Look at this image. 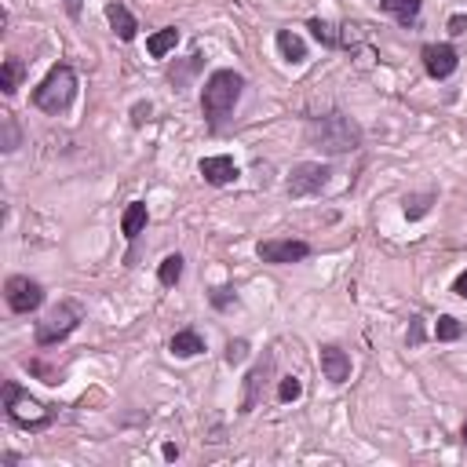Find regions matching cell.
<instances>
[{
	"label": "cell",
	"mask_w": 467,
	"mask_h": 467,
	"mask_svg": "<svg viewBox=\"0 0 467 467\" xmlns=\"http://www.w3.org/2000/svg\"><path fill=\"white\" fill-rule=\"evenodd\" d=\"M453 292H456L460 300H467V270H463V274L456 277V282H453Z\"/></svg>",
	"instance_id": "cell-31"
},
{
	"label": "cell",
	"mask_w": 467,
	"mask_h": 467,
	"mask_svg": "<svg viewBox=\"0 0 467 467\" xmlns=\"http://www.w3.org/2000/svg\"><path fill=\"white\" fill-rule=\"evenodd\" d=\"M463 446H467V424H463Z\"/></svg>",
	"instance_id": "cell-34"
},
{
	"label": "cell",
	"mask_w": 467,
	"mask_h": 467,
	"mask_svg": "<svg viewBox=\"0 0 467 467\" xmlns=\"http://www.w3.org/2000/svg\"><path fill=\"white\" fill-rule=\"evenodd\" d=\"M175 44H179V29L175 26H165V29H158V34L146 37V51L153 58H165L168 51H175Z\"/></svg>",
	"instance_id": "cell-19"
},
{
	"label": "cell",
	"mask_w": 467,
	"mask_h": 467,
	"mask_svg": "<svg viewBox=\"0 0 467 467\" xmlns=\"http://www.w3.org/2000/svg\"><path fill=\"white\" fill-rule=\"evenodd\" d=\"M146 220H150V212H146V201H132L128 208H124V215H121V234L128 237V241H136V237L143 234Z\"/></svg>",
	"instance_id": "cell-15"
},
{
	"label": "cell",
	"mask_w": 467,
	"mask_h": 467,
	"mask_svg": "<svg viewBox=\"0 0 467 467\" xmlns=\"http://www.w3.org/2000/svg\"><path fill=\"white\" fill-rule=\"evenodd\" d=\"M300 394H303L300 377H282V384H277V401H296Z\"/></svg>",
	"instance_id": "cell-25"
},
{
	"label": "cell",
	"mask_w": 467,
	"mask_h": 467,
	"mask_svg": "<svg viewBox=\"0 0 467 467\" xmlns=\"http://www.w3.org/2000/svg\"><path fill=\"white\" fill-rule=\"evenodd\" d=\"M66 12L70 19H81V0H66Z\"/></svg>",
	"instance_id": "cell-32"
},
{
	"label": "cell",
	"mask_w": 467,
	"mask_h": 467,
	"mask_svg": "<svg viewBox=\"0 0 467 467\" xmlns=\"http://www.w3.org/2000/svg\"><path fill=\"white\" fill-rule=\"evenodd\" d=\"M307 29H310V34H315V41H318V44H325V48H339V41H344V37L336 34V26H332V22H325V19H310V22H307Z\"/></svg>",
	"instance_id": "cell-23"
},
{
	"label": "cell",
	"mask_w": 467,
	"mask_h": 467,
	"mask_svg": "<svg viewBox=\"0 0 467 467\" xmlns=\"http://www.w3.org/2000/svg\"><path fill=\"white\" fill-rule=\"evenodd\" d=\"M22 77H26V62L19 55H8L4 66H0V91H4V96H15Z\"/></svg>",
	"instance_id": "cell-18"
},
{
	"label": "cell",
	"mask_w": 467,
	"mask_h": 467,
	"mask_svg": "<svg viewBox=\"0 0 467 467\" xmlns=\"http://www.w3.org/2000/svg\"><path fill=\"white\" fill-rule=\"evenodd\" d=\"M420 58H424L427 77H434V81L453 77V74H456V66H460V55H456V48H453V44H424Z\"/></svg>",
	"instance_id": "cell-10"
},
{
	"label": "cell",
	"mask_w": 467,
	"mask_h": 467,
	"mask_svg": "<svg viewBox=\"0 0 467 467\" xmlns=\"http://www.w3.org/2000/svg\"><path fill=\"white\" fill-rule=\"evenodd\" d=\"M146 117H150V103H136L132 106V124H143Z\"/></svg>",
	"instance_id": "cell-30"
},
{
	"label": "cell",
	"mask_w": 467,
	"mask_h": 467,
	"mask_svg": "<svg viewBox=\"0 0 467 467\" xmlns=\"http://www.w3.org/2000/svg\"><path fill=\"white\" fill-rule=\"evenodd\" d=\"M449 37H467V15H449Z\"/></svg>",
	"instance_id": "cell-29"
},
{
	"label": "cell",
	"mask_w": 467,
	"mask_h": 467,
	"mask_svg": "<svg viewBox=\"0 0 467 467\" xmlns=\"http://www.w3.org/2000/svg\"><path fill=\"white\" fill-rule=\"evenodd\" d=\"M241 88H245V77L237 70H215L205 88H201V113L212 128H220V124L234 113L237 99H241Z\"/></svg>",
	"instance_id": "cell-2"
},
{
	"label": "cell",
	"mask_w": 467,
	"mask_h": 467,
	"mask_svg": "<svg viewBox=\"0 0 467 467\" xmlns=\"http://www.w3.org/2000/svg\"><path fill=\"white\" fill-rule=\"evenodd\" d=\"M165 460H179V446H175V442L165 446Z\"/></svg>",
	"instance_id": "cell-33"
},
{
	"label": "cell",
	"mask_w": 467,
	"mask_h": 467,
	"mask_svg": "<svg viewBox=\"0 0 467 467\" xmlns=\"http://www.w3.org/2000/svg\"><path fill=\"white\" fill-rule=\"evenodd\" d=\"M198 172H201V179H205V183H212V186H227V183H234V179L241 175L237 161H234V158H227V153H215V158H205V161L198 165Z\"/></svg>",
	"instance_id": "cell-12"
},
{
	"label": "cell",
	"mask_w": 467,
	"mask_h": 467,
	"mask_svg": "<svg viewBox=\"0 0 467 467\" xmlns=\"http://www.w3.org/2000/svg\"><path fill=\"white\" fill-rule=\"evenodd\" d=\"M256 256L263 263H274V267H285V263H300L310 256V245L300 241V237H270V241H260L256 245Z\"/></svg>",
	"instance_id": "cell-8"
},
{
	"label": "cell",
	"mask_w": 467,
	"mask_h": 467,
	"mask_svg": "<svg viewBox=\"0 0 467 467\" xmlns=\"http://www.w3.org/2000/svg\"><path fill=\"white\" fill-rule=\"evenodd\" d=\"M460 336H463V325L453 315H442L439 325H434V339H439V344H453V339H460Z\"/></svg>",
	"instance_id": "cell-24"
},
{
	"label": "cell",
	"mask_w": 467,
	"mask_h": 467,
	"mask_svg": "<svg viewBox=\"0 0 467 467\" xmlns=\"http://www.w3.org/2000/svg\"><path fill=\"white\" fill-rule=\"evenodd\" d=\"M277 51H282L285 62H292V66L307 62V44L300 34H292V29H277Z\"/></svg>",
	"instance_id": "cell-17"
},
{
	"label": "cell",
	"mask_w": 467,
	"mask_h": 467,
	"mask_svg": "<svg viewBox=\"0 0 467 467\" xmlns=\"http://www.w3.org/2000/svg\"><path fill=\"white\" fill-rule=\"evenodd\" d=\"M420 8H424V0H380V12L394 15L398 26H413L420 19Z\"/></svg>",
	"instance_id": "cell-16"
},
{
	"label": "cell",
	"mask_w": 467,
	"mask_h": 467,
	"mask_svg": "<svg viewBox=\"0 0 467 467\" xmlns=\"http://www.w3.org/2000/svg\"><path fill=\"white\" fill-rule=\"evenodd\" d=\"M318 362H322V372H325L329 384H347V380H351V354H347L344 347L325 344V347L318 351Z\"/></svg>",
	"instance_id": "cell-11"
},
{
	"label": "cell",
	"mask_w": 467,
	"mask_h": 467,
	"mask_svg": "<svg viewBox=\"0 0 467 467\" xmlns=\"http://www.w3.org/2000/svg\"><path fill=\"white\" fill-rule=\"evenodd\" d=\"M168 351H172L175 358H194V354H201V351H205V336H201L198 329H179V332L172 336Z\"/></svg>",
	"instance_id": "cell-14"
},
{
	"label": "cell",
	"mask_w": 467,
	"mask_h": 467,
	"mask_svg": "<svg viewBox=\"0 0 467 467\" xmlns=\"http://www.w3.org/2000/svg\"><path fill=\"white\" fill-rule=\"evenodd\" d=\"M77 96V74L74 66H66V62H55V66L48 70V77L34 88V106L58 117V113H66L70 103Z\"/></svg>",
	"instance_id": "cell-3"
},
{
	"label": "cell",
	"mask_w": 467,
	"mask_h": 467,
	"mask_svg": "<svg viewBox=\"0 0 467 467\" xmlns=\"http://www.w3.org/2000/svg\"><path fill=\"white\" fill-rule=\"evenodd\" d=\"M307 143L336 158V153H354L362 146V128L347 113H325L307 121Z\"/></svg>",
	"instance_id": "cell-1"
},
{
	"label": "cell",
	"mask_w": 467,
	"mask_h": 467,
	"mask_svg": "<svg viewBox=\"0 0 467 467\" xmlns=\"http://www.w3.org/2000/svg\"><path fill=\"white\" fill-rule=\"evenodd\" d=\"M434 201H439V198H434V191L409 194L406 201H401V205H406V220H424V215L431 212V205H434Z\"/></svg>",
	"instance_id": "cell-22"
},
{
	"label": "cell",
	"mask_w": 467,
	"mask_h": 467,
	"mask_svg": "<svg viewBox=\"0 0 467 467\" xmlns=\"http://www.w3.org/2000/svg\"><path fill=\"white\" fill-rule=\"evenodd\" d=\"M329 165L322 161H300L289 172V198H310V194H322L329 186Z\"/></svg>",
	"instance_id": "cell-7"
},
{
	"label": "cell",
	"mask_w": 467,
	"mask_h": 467,
	"mask_svg": "<svg viewBox=\"0 0 467 467\" xmlns=\"http://www.w3.org/2000/svg\"><path fill=\"white\" fill-rule=\"evenodd\" d=\"M106 22H110V29L124 41V44H132L136 41V34H139V22H136V15L121 4V0H110L106 4Z\"/></svg>",
	"instance_id": "cell-13"
},
{
	"label": "cell",
	"mask_w": 467,
	"mask_h": 467,
	"mask_svg": "<svg viewBox=\"0 0 467 467\" xmlns=\"http://www.w3.org/2000/svg\"><path fill=\"white\" fill-rule=\"evenodd\" d=\"M274 372V354H263V362H256L253 369H248V377H245V387H241V406L237 413L248 416L256 406H260V398H263V387H267V377Z\"/></svg>",
	"instance_id": "cell-9"
},
{
	"label": "cell",
	"mask_w": 467,
	"mask_h": 467,
	"mask_svg": "<svg viewBox=\"0 0 467 467\" xmlns=\"http://www.w3.org/2000/svg\"><path fill=\"white\" fill-rule=\"evenodd\" d=\"M81 318H84V307H81V303H74V300L55 303L48 315L37 322V329H34L37 347H55V344H62V339H66V336L81 325Z\"/></svg>",
	"instance_id": "cell-5"
},
{
	"label": "cell",
	"mask_w": 467,
	"mask_h": 467,
	"mask_svg": "<svg viewBox=\"0 0 467 467\" xmlns=\"http://www.w3.org/2000/svg\"><path fill=\"white\" fill-rule=\"evenodd\" d=\"M223 358H227V365H241V362L248 358V339H230Z\"/></svg>",
	"instance_id": "cell-27"
},
{
	"label": "cell",
	"mask_w": 467,
	"mask_h": 467,
	"mask_svg": "<svg viewBox=\"0 0 467 467\" xmlns=\"http://www.w3.org/2000/svg\"><path fill=\"white\" fill-rule=\"evenodd\" d=\"M4 413H8L12 424H19V427H26V431H44V427H51L55 416H58L51 406H44L41 398H34L26 387H19L15 380L4 384Z\"/></svg>",
	"instance_id": "cell-4"
},
{
	"label": "cell",
	"mask_w": 467,
	"mask_h": 467,
	"mask_svg": "<svg viewBox=\"0 0 467 467\" xmlns=\"http://www.w3.org/2000/svg\"><path fill=\"white\" fill-rule=\"evenodd\" d=\"M179 277H183V256L172 253V256H165L161 267H158V282H161L165 289H175V285H179Z\"/></svg>",
	"instance_id": "cell-21"
},
{
	"label": "cell",
	"mask_w": 467,
	"mask_h": 467,
	"mask_svg": "<svg viewBox=\"0 0 467 467\" xmlns=\"http://www.w3.org/2000/svg\"><path fill=\"white\" fill-rule=\"evenodd\" d=\"M19 146H22V128H19L15 113L4 110V113H0V150H4V153H15Z\"/></svg>",
	"instance_id": "cell-20"
},
{
	"label": "cell",
	"mask_w": 467,
	"mask_h": 467,
	"mask_svg": "<svg viewBox=\"0 0 467 467\" xmlns=\"http://www.w3.org/2000/svg\"><path fill=\"white\" fill-rule=\"evenodd\" d=\"M406 344H409V347H420V344H424V318H420V315H413V318H409Z\"/></svg>",
	"instance_id": "cell-28"
},
{
	"label": "cell",
	"mask_w": 467,
	"mask_h": 467,
	"mask_svg": "<svg viewBox=\"0 0 467 467\" xmlns=\"http://www.w3.org/2000/svg\"><path fill=\"white\" fill-rule=\"evenodd\" d=\"M4 300H8V310L12 315H34L44 303V285L34 282L29 274H12L4 282Z\"/></svg>",
	"instance_id": "cell-6"
},
{
	"label": "cell",
	"mask_w": 467,
	"mask_h": 467,
	"mask_svg": "<svg viewBox=\"0 0 467 467\" xmlns=\"http://www.w3.org/2000/svg\"><path fill=\"white\" fill-rule=\"evenodd\" d=\"M208 300H212V307H215V310H227V307H234V303H237V292H234L230 285H223V289H212V296H208Z\"/></svg>",
	"instance_id": "cell-26"
}]
</instances>
